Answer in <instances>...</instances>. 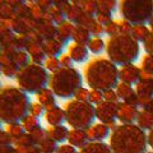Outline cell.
Masks as SVG:
<instances>
[{
    "instance_id": "obj_22",
    "label": "cell",
    "mask_w": 153,
    "mask_h": 153,
    "mask_svg": "<svg viewBox=\"0 0 153 153\" xmlns=\"http://www.w3.org/2000/svg\"><path fill=\"white\" fill-rule=\"evenodd\" d=\"M69 128H66V125H56V126H49L47 128V133L49 135L54 139L55 142H57L59 144H63V143L68 142V137H69Z\"/></svg>"
},
{
    "instance_id": "obj_35",
    "label": "cell",
    "mask_w": 153,
    "mask_h": 153,
    "mask_svg": "<svg viewBox=\"0 0 153 153\" xmlns=\"http://www.w3.org/2000/svg\"><path fill=\"white\" fill-rule=\"evenodd\" d=\"M82 9H83V12L85 14H88V16H91V17H96L100 12L97 0H84Z\"/></svg>"
},
{
    "instance_id": "obj_45",
    "label": "cell",
    "mask_w": 153,
    "mask_h": 153,
    "mask_svg": "<svg viewBox=\"0 0 153 153\" xmlns=\"http://www.w3.org/2000/svg\"><path fill=\"white\" fill-rule=\"evenodd\" d=\"M112 16H114V14L105 13V12H98V14L96 16V19H97V22H98L101 26L106 27L107 25H110V23H111V22L114 21Z\"/></svg>"
},
{
    "instance_id": "obj_42",
    "label": "cell",
    "mask_w": 153,
    "mask_h": 153,
    "mask_svg": "<svg viewBox=\"0 0 153 153\" xmlns=\"http://www.w3.org/2000/svg\"><path fill=\"white\" fill-rule=\"evenodd\" d=\"M45 112H46V108L42 106L41 103H38L37 101L31 103L30 111H28V114H30V115H32V116H35V117H38V119H40L41 116H44Z\"/></svg>"
},
{
    "instance_id": "obj_50",
    "label": "cell",
    "mask_w": 153,
    "mask_h": 153,
    "mask_svg": "<svg viewBox=\"0 0 153 153\" xmlns=\"http://www.w3.org/2000/svg\"><path fill=\"white\" fill-rule=\"evenodd\" d=\"M37 4L47 13L52 7H54V0H38Z\"/></svg>"
},
{
    "instance_id": "obj_46",
    "label": "cell",
    "mask_w": 153,
    "mask_h": 153,
    "mask_svg": "<svg viewBox=\"0 0 153 153\" xmlns=\"http://www.w3.org/2000/svg\"><path fill=\"white\" fill-rule=\"evenodd\" d=\"M56 153H79L78 148L73 147L69 143H63V144H59Z\"/></svg>"
},
{
    "instance_id": "obj_37",
    "label": "cell",
    "mask_w": 153,
    "mask_h": 153,
    "mask_svg": "<svg viewBox=\"0 0 153 153\" xmlns=\"http://www.w3.org/2000/svg\"><path fill=\"white\" fill-rule=\"evenodd\" d=\"M13 146L16 148H21V149H26V148L31 147V146H36L35 143H33L31 135L28 133H26L25 135H22L21 138H18L17 140L13 142Z\"/></svg>"
},
{
    "instance_id": "obj_14",
    "label": "cell",
    "mask_w": 153,
    "mask_h": 153,
    "mask_svg": "<svg viewBox=\"0 0 153 153\" xmlns=\"http://www.w3.org/2000/svg\"><path fill=\"white\" fill-rule=\"evenodd\" d=\"M46 123L49 124V126H56V125H64L65 124V111L64 107L60 106H54L46 110L44 115Z\"/></svg>"
},
{
    "instance_id": "obj_20",
    "label": "cell",
    "mask_w": 153,
    "mask_h": 153,
    "mask_svg": "<svg viewBox=\"0 0 153 153\" xmlns=\"http://www.w3.org/2000/svg\"><path fill=\"white\" fill-rule=\"evenodd\" d=\"M74 27H75V25H73V23L69 21H64L63 23H60V25L57 26L56 38H59L64 45L69 46V44H71V38H73Z\"/></svg>"
},
{
    "instance_id": "obj_32",
    "label": "cell",
    "mask_w": 153,
    "mask_h": 153,
    "mask_svg": "<svg viewBox=\"0 0 153 153\" xmlns=\"http://www.w3.org/2000/svg\"><path fill=\"white\" fill-rule=\"evenodd\" d=\"M100 12L114 14L119 9V0H97Z\"/></svg>"
},
{
    "instance_id": "obj_31",
    "label": "cell",
    "mask_w": 153,
    "mask_h": 153,
    "mask_svg": "<svg viewBox=\"0 0 153 153\" xmlns=\"http://www.w3.org/2000/svg\"><path fill=\"white\" fill-rule=\"evenodd\" d=\"M5 130L9 133V135L12 137L13 142L17 140L18 138H21L22 135H25V134H26L25 129H23V126H22L21 123H12V124H8V125H5Z\"/></svg>"
},
{
    "instance_id": "obj_54",
    "label": "cell",
    "mask_w": 153,
    "mask_h": 153,
    "mask_svg": "<svg viewBox=\"0 0 153 153\" xmlns=\"http://www.w3.org/2000/svg\"><path fill=\"white\" fill-rule=\"evenodd\" d=\"M27 3H28V4H37L38 0H27Z\"/></svg>"
},
{
    "instance_id": "obj_21",
    "label": "cell",
    "mask_w": 153,
    "mask_h": 153,
    "mask_svg": "<svg viewBox=\"0 0 153 153\" xmlns=\"http://www.w3.org/2000/svg\"><path fill=\"white\" fill-rule=\"evenodd\" d=\"M56 100H57L56 94L52 92L50 87L44 88V89L40 91V92L36 94V101H37L38 103H41L46 110L50 108V107L56 106V105H57Z\"/></svg>"
},
{
    "instance_id": "obj_47",
    "label": "cell",
    "mask_w": 153,
    "mask_h": 153,
    "mask_svg": "<svg viewBox=\"0 0 153 153\" xmlns=\"http://www.w3.org/2000/svg\"><path fill=\"white\" fill-rule=\"evenodd\" d=\"M59 60H60L61 68H71V66H74V65H75V64H74V61L71 60V57H70L68 54H66V51L59 57Z\"/></svg>"
},
{
    "instance_id": "obj_51",
    "label": "cell",
    "mask_w": 153,
    "mask_h": 153,
    "mask_svg": "<svg viewBox=\"0 0 153 153\" xmlns=\"http://www.w3.org/2000/svg\"><path fill=\"white\" fill-rule=\"evenodd\" d=\"M0 153H16V147L13 144H0Z\"/></svg>"
},
{
    "instance_id": "obj_30",
    "label": "cell",
    "mask_w": 153,
    "mask_h": 153,
    "mask_svg": "<svg viewBox=\"0 0 153 153\" xmlns=\"http://www.w3.org/2000/svg\"><path fill=\"white\" fill-rule=\"evenodd\" d=\"M13 60L19 68H25V66L30 65L32 61H31V56L28 55V52L25 50H17L14 52V56H13Z\"/></svg>"
},
{
    "instance_id": "obj_26",
    "label": "cell",
    "mask_w": 153,
    "mask_h": 153,
    "mask_svg": "<svg viewBox=\"0 0 153 153\" xmlns=\"http://www.w3.org/2000/svg\"><path fill=\"white\" fill-rule=\"evenodd\" d=\"M135 116H137V112H135V110H134V107L131 106V105L125 103V105H120V106H119L117 117L120 119L123 123L130 124L134 119H135Z\"/></svg>"
},
{
    "instance_id": "obj_16",
    "label": "cell",
    "mask_w": 153,
    "mask_h": 153,
    "mask_svg": "<svg viewBox=\"0 0 153 153\" xmlns=\"http://www.w3.org/2000/svg\"><path fill=\"white\" fill-rule=\"evenodd\" d=\"M0 60H1V64H3V71H1V75L5 76L8 79H17L18 73L21 68L14 63L13 57L9 56V55H4L1 54L0 55Z\"/></svg>"
},
{
    "instance_id": "obj_5",
    "label": "cell",
    "mask_w": 153,
    "mask_h": 153,
    "mask_svg": "<svg viewBox=\"0 0 153 153\" xmlns=\"http://www.w3.org/2000/svg\"><path fill=\"white\" fill-rule=\"evenodd\" d=\"M83 74L75 68H61L56 73L50 75L49 87L56 94L57 98L71 100L76 89L83 85Z\"/></svg>"
},
{
    "instance_id": "obj_53",
    "label": "cell",
    "mask_w": 153,
    "mask_h": 153,
    "mask_svg": "<svg viewBox=\"0 0 153 153\" xmlns=\"http://www.w3.org/2000/svg\"><path fill=\"white\" fill-rule=\"evenodd\" d=\"M70 4H73V5H78V7H82L84 0H69Z\"/></svg>"
},
{
    "instance_id": "obj_33",
    "label": "cell",
    "mask_w": 153,
    "mask_h": 153,
    "mask_svg": "<svg viewBox=\"0 0 153 153\" xmlns=\"http://www.w3.org/2000/svg\"><path fill=\"white\" fill-rule=\"evenodd\" d=\"M38 147L41 148L42 153H56L57 148H59V143L55 142L50 135H47L44 140H42Z\"/></svg>"
},
{
    "instance_id": "obj_7",
    "label": "cell",
    "mask_w": 153,
    "mask_h": 153,
    "mask_svg": "<svg viewBox=\"0 0 153 153\" xmlns=\"http://www.w3.org/2000/svg\"><path fill=\"white\" fill-rule=\"evenodd\" d=\"M65 123L71 129H87L96 120V107L89 102H80L71 98L64 105Z\"/></svg>"
},
{
    "instance_id": "obj_49",
    "label": "cell",
    "mask_w": 153,
    "mask_h": 153,
    "mask_svg": "<svg viewBox=\"0 0 153 153\" xmlns=\"http://www.w3.org/2000/svg\"><path fill=\"white\" fill-rule=\"evenodd\" d=\"M7 4L8 5H10L14 10H18L19 8L27 5V0H7Z\"/></svg>"
},
{
    "instance_id": "obj_19",
    "label": "cell",
    "mask_w": 153,
    "mask_h": 153,
    "mask_svg": "<svg viewBox=\"0 0 153 153\" xmlns=\"http://www.w3.org/2000/svg\"><path fill=\"white\" fill-rule=\"evenodd\" d=\"M27 52H28V55L31 56V61L35 63V64L44 65L45 60L47 59V56L45 54V50H44V42L32 41L31 45L28 46Z\"/></svg>"
},
{
    "instance_id": "obj_10",
    "label": "cell",
    "mask_w": 153,
    "mask_h": 153,
    "mask_svg": "<svg viewBox=\"0 0 153 153\" xmlns=\"http://www.w3.org/2000/svg\"><path fill=\"white\" fill-rule=\"evenodd\" d=\"M10 28L16 35H30L36 30V21L33 18L16 16L10 22Z\"/></svg>"
},
{
    "instance_id": "obj_36",
    "label": "cell",
    "mask_w": 153,
    "mask_h": 153,
    "mask_svg": "<svg viewBox=\"0 0 153 153\" xmlns=\"http://www.w3.org/2000/svg\"><path fill=\"white\" fill-rule=\"evenodd\" d=\"M44 66L50 74H54L57 70L61 69V64H60L59 57H47L44 63Z\"/></svg>"
},
{
    "instance_id": "obj_6",
    "label": "cell",
    "mask_w": 153,
    "mask_h": 153,
    "mask_svg": "<svg viewBox=\"0 0 153 153\" xmlns=\"http://www.w3.org/2000/svg\"><path fill=\"white\" fill-rule=\"evenodd\" d=\"M50 73L44 65L31 63L19 70L16 79L17 85L28 94H37L40 91L49 87Z\"/></svg>"
},
{
    "instance_id": "obj_8",
    "label": "cell",
    "mask_w": 153,
    "mask_h": 153,
    "mask_svg": "<svg viewBox=\"0 0 153 153\" xmlns=\"http://www.w3.org/2000/svg\"><path fill=\"white\" fill-rule=\"evenodd\" d=\"M119 12L123 19L130 22L133 26L144 25L152 19V0H119Z\"/></svg>"
},
{
    "instance_id": "obj_44",
    "label": "cell",
    "mask_w": 153,
    "mask_h": 153,
    "mask_svg": "<svg viewBox=\"0 0 153 153\" xmlns=\"http://www.w3.org/2000/svg\"><path fill=\"white\" fill-rule=\"evenodd\" d=\"M105 35L108 37H114L120 35V30H119V21H112L110 25L105 27Z\"/></svg>"
},
{
    "instance_id": "obj_1",
    "label": "cell",
    "mask_w": 153,
    "mask_h": 153,
    "mask_svg": "<svg viewBox=\"0 0 153 153\" xmlns=\"http://www.w3.org/2000/svg\"><path fill=\"white\" fill-rule=\"evenodd\" d=\"M31 103L30 94L18 85L5 84L0 89V121L4 125L21 123L28 115Z\"/></svg>"
},
{
    "instance_id": "obj_25",
    "label": "cell",
    "mask_w": 153,
    "mask_h": 153,
    "mask_svg": "<svg viewBox=\"0 0 153 153\" xmlns=\"http://www.w3.org/2000/svg\"><path fill=\"white\" fill-rule=\"evenodd\" d=\"M88 50L92 55L94 56H100L103 51H106V41L103 40V37H97V36H92V38L88 42Z\"/></svg>"
},
{
    "instance_id": "obj_17",
    "label": "cell",
    "mask_w": 153,
    "mask_h": 153,
    "mask_svg": "<svg viewBox=\"0 0 153 153\" xmlns=\"http://www.w3.org/2000/svg\"><path fill=\"white\" fill-rule=\"evenodd\" d=\"M89 142H102L110 135V128L106 124H93L87 129Z\"/></svg>"
},
{
    "instance_id": "obj_57",
    "label": "cell",
    "mask_w": 153,
    "mask_h": 153,
    "mask_svg": "<svg viewBox=\"0 0 153 153\" xmlns=\"http://www.w3.org/2000/svg\"><path fill=\"white\" fill-rule=\"evenodd\" d=\"M1 71H3V64H1V60H0V75H1Z\"/></svg>"
},
{
    "instance_id": "obj_18",
    "label": "cell",
    "mask_w": 153,
    "mask_h": 153,
    "mask_svg": "<svg viewBox=\"0 0 153 153\" xmlns=\"http://www.w3.org/2000/svg\"><path fill=\"white\" fill-rule=\"evenodd\" d=\"M68 143L75 148H83L89 143L88 134L85 129H70L69 130V137H68Z\"/></svg>"
},
{
    "instance_id": "obj_59",
    "label": "cell",
    "mask_w": 153,
    "mask_h": 153,
    "mask_svg": "<svg viewBox=\"0 0 153 153\" xmlns=\"http://www.w3.org/2000/svg\"><path fill=\"white\" fill-rule=\"evenodd\" d=\"M4 87V85H3V82H1V79H0V89H1Z\"/></svg>"
},
{
    "instance_id": "obj_4",
    "label": "cell",
    "mask_w": 153,
    "mask_h": 153,
    "mask_svg": "<svg viewBox=\"0 0 153 153\" xmlns=\"http://www.w3.org/2000/svg\"><path fill=\"white\" fill-rule=\"evenodd\" d=\"M110 148L114 153H142L144 151V134L139 128L124 124L114 129Z\"/></svg>"
},
{
    "instance_id": "obj_9",
    "label": "cell",
    "mask_w": 153,
    "mask_h": 153,
    "mask_svg": "<svg viewBox=\"0 0 153 153\" xmlns=\"http://www.w3.org/2000/svg\"><path fill=\"white\" fill-rule=\"evenodd\" d=\"M119 106H120L119 103L103 101L101 105L96 106V119H98L102 124L112 125L115 120L117 119Z\"/></svg>"
},
{
    "instance_id": "obj_12",
    "label": "cell",
    "mask_w": 153,
    "mask_h": 153,
    "mask_svg": "<svg viewBox=\"0 0 153 153\" xmlns=\"http://www.w3.org/2000/svg\"><path fill=\"white\" fill-rule=\"evenodd\" d=\"M38 35H40L45 41L47 40H52V38H56L57 35V26L54 22H51L47 16L45 18L40 19V21L36 22V30H35Z\"/></svg>"
},
{
    "instance_id": "obj_38",
    "label": "cell",
    "mask_w": 153,
    "mask_h": 153,
    "mask_svg": "<svg viewBox=\"0 0 153 153\" xmlns=\"http://www.w3.org/2000/svg\"><path fill=\"white\" fill-rule=\"evenodd\" d=\"M105 101V97H103V91H100V89H91L89 92V100L88 102L92 103L93 106H98Z\"/></svg>"
},
{
    "instance_id": "obj_27",
    "label": "cell",
    "mask_w": 153,
    "mask_h": 153,
    "mask_svg": "<svg viewBox=\"0 0 153 153\" xmlns=\"http://www.w3.org/2000/svg\"><path fill=\"white\" fill-rule=\"evenodd\" d=\"M84 12L82 7H78V5H73L71 4L70 8L68 9V12H66L65 17H66V21L71 22L73 25H79L80 21H82V18L84 17Z\"/></svg>"
},
{
    "instance_id": "obj_48",
    "label": "cell",
    "mask_w": 153,
    "mask_h": 153,
    "mask_svg": "<svg viewBox=\"0 0 153 153\" xmlns=\"http://www.w3.org/2000/svg\"><path fill=\"white\" fill-rule=\"evenodd\" d=\"M0 144H13L12 137L9 135V133L5 129H3V130L0 131Z\"/></svg>"
},
{
    "instance_id": "obj_23",
    "label": "cell",
    "mask_w": 153,
    "mask_h": 153,
    "mask_svg": "<svg viewBox=\"0 0 153 153\" xmlns=\"http://www.w3.org/2000/svg\"><path fill=\"white\" fill-rule=\"evenodd\" d=\"M91 38H92V35H91V32L87 30V28L83 27V26L75 25L74 32H73V38H71V42L87 46Z\"/></svg>"
},
{
    "instance_id": "obj_55",
    "label": "cell",
    "mask_w": 153,
    "mask_h": 153,
    "mask_svg": "<svg viewBox=\"0 0 153 153\" xmlns=\"http://www.w3.org/2000/svg\"><path fill=\"white\" fill-rule=\"evenodd\" d=\"M5 4H7V0H0V8L4 7Z\"/></svg>"
},
{
    "instance_id": "obj_39",
    "label": "cell",
    "mask_w": 153,
    "mask_h": 153,
    "mask_svg": "<svg viewBox=\"0 0 153 153\" xmlns=\"http://www.w3.org/2000/svg\"><path fill=\"white\" fill-rule=\"evenodd\" d=\"M31 138H32V140H33V143H35L36 146H38L40 143L45 139V138L49 135V133H47V129H45V128H42V126H40L38 129H36L35 131H32L31 134Z\"/></svg>"
},
{
    "instance_id": "obj_11",
    "label": "cell",
    "mask_w": 153,
    "mask_h": 153,
    "mask_svg": "<svg viewBox=\"0 0 153 153\" xmlns=\"http://www.w3.org/2000/svg\"><path fill=\"white\" fill-rule=\"evenodd\" d=\"M66 54L71 57L74 64H87L89 61L91 52L87 46L71 42V44H69V46L66 47Z\"/></svg>"
},
{
    "instance_id": "obj_34",
    "label": "cell",
    "mask_w": 153,
    "mask_h": 153,
    "mask_svg": "<svg viewBox=\"0 0 153 153\" xmlns=\"http://www.w3.org/2000/svg\"><path fill=\"white\" fill-rule=\"evenodd\" d=\"M46 16H47V18H49L51 22H54L56 26H59L60 23H63L64 21H66L65 14H64L63 12H61L59 8H56L55 5L52 7V8L50 9V10L46 13Z\"/></svg>"
},
{
    "instance_id": "obj_41",
    "label": "cell",
    "mask_w": 153,
    "mask_h": 153,
    "mask_svg": "<svg viewBox=\"0 0 153 153\" xmlns=\"http://www.w3.org/2000/svg\"><path fill=\"white\" fill-rule=\"evenodd\" d=\"M89 92H91V88L82 85L80 88L76 89V92L74 93V97L73 98L76 100V101H80V102H88V100H89Z\"/></svg>"
},
{
    "instance_id": "obj_56",
    "label": "cell",
    "mask_w": 153,
    "mask_h": 153,
    "mask_svg": "<svg viewBox=\"0 0 153 153\" xmlns=\"http://www.w3.org/2000/svg\"><path fill=\"white\" fill-rule=\"evenodd\" d=\"M3 50H4V47H3V44H1V42H0V55L3 54Z\"/></svg>"
},
{
    "instance_id": "obj_52",
    "label": "cell",
    "mask_w": 153,
    "mask_h": 153,
    "mask_svg": "<svg viewBox=\"0 0 153 153\" xmlns=\"http://www.w3.org/2000/svg\"><path fill=\"white\" fill-rule=\"evenodd\" d=\"M18 149H21V148H18ZM21 151L23 153H42L41 148L38 147V146H31V147L26 148V149H21Z\"/></svg>"
},
{
    "instance_id": "obj_58",
    "label": "cell",
    "mask_w": 153,
    "mask_h": 153,
    "mask_svg": "<svg viewBox=\"0 0 153 153\" xmlns=\"http://www.w3.org/2000/svg\"><path fill=\"white\" fill-rule=\"evenodd\" d=\"M3 129H4V128H3V123H1V121H0V131H1V130H3Z\"/></svg>"
},
{
    "instance_id": "obj_2",
    "label": "cell",
    "mask_w": 153,
    "mask_h": 153,
    "mask_svg": "<svg viewBox=\"0 0 153 153\" xmlns=\"http://www.w3.org/2000/svg\"><path fill=\"white\" fill-rule=\"evenodd\" d=\"M83 78L91 89H114L120 83L117 65L103 56H96L84 65Z\"/></svg>"
},
{
    "instance_id": "obj_13",
    "label": "cell",
    "mask_w": 153,
    "mask_h": 153,
    "mask_svg": "<svg viewBox=\"0 0 153 153\" xmlns=\"http://www.w3.org/2000/svg\"><path fill=\"white\" fill-rule=\"evenodd\" d=\"M119 78L120 82L126 84L138 83L140 79V69L135 64H128L119 68Z\"/></svg>"
},
{
    "instance_id": "obj_29",
    "label": "cell",
    "mask_w": 153,
    "mask_h": 153,
    "mask_svg": "<svg viewBox=\"0 0 153 153\" xmlns=\"http://www.w3.org/2000/svg\"><path fill=\"white\" fill-rule=\"evenodd\" d=\"M130 36L134 38L135 41H146L148 37H149V31L144 25H137V26H133V30Z\"/></svg>"
},
{
    "instance_id": "obj_43",
    "label": "cell",
    "mask_w": 153,
    "mask_h": 153,
    "mask_svg": "<svg viewBox=\"0 0 153 153\" xmlns=\"http://www.w3.org/2000/svg\"><path fill=\"white\" fill-rule=\"evenodd\" d=\"M30 8H31V16L36 22L46 17V12L38 4H30Z\"/></svg>"
},
{
    "instance_id": "obj_15",
    "label": "cell",
    "mask_w": 153,
    "mask_h": 153,
    "mask_svg": "<svg viewBox=\"0 0 153 153\" xmlns=\"http://www.w3.org/2000/svg\"><path fill=\"white\" fill-rule=\"evenodd\" d=\"M66 45H64L59 38H52L44 42V50L47 57H60L66 51Z\"/></svg>"
},
{
    "instance_id": "obj_40",
    "label": "cell",
    "mask_w": 153,
    "mask_h": 153,
    "mask_svg": "<svg viewBox=\"0 0 153 153\" xmlns=\"http://www.w3.org/2000/svg\"><path fill=\"white\" fill-rule=\"evenodd\" d=\"M14 17H16V10H14L10 5L5 4L4 7L0 8V19H1V21L10 22Z\"/></svg>"
},
{
    "instance_id": "obj_28",
    "label": "cell",
    "mask_w": 153,
    "mask_h": 153,
    "mask_svg": "<svg viewBox=\"0 0 153 153\" xmlns=\"http://www.w3.org/2000/svg\"><path fill=\"white\" fill-rule=\"evenodd\" d=\"M22 126L23 129H25V131L28 133V134H31L32 131H35L36 129H38L41 126V123H40V119L38 117H35V116H32V115L28 114L27 116H25L22 119Z\"/></svg>"
},
{
    "instance_id": "obj_3",
    "label": "cell",
    "mask_w": 153,
    "mask_h": 153,
    "mask_svg": "<svg viewBox=\"0 0 153 153\" xmlns=\"http://www.w3.org/2000/svg\"><path fill=\"white\" fill-rule=\"evenodd\" d=\"M139 42L130 35H117L106 41L107 57L117 66L134 64L139 57Z\"/></svg>"
},
{
    "instance_id": "obj_24",
    "label": "cell",
    "mask_w": 153,
    "mask_h": 153,
    "mask_svg": "<svg viewBox=\"0 0 153 153\" xmlns=\"http://www.w3.org/2000/svg\"><path fill=\"white\" fill-rule=\"evenodd\" d=\"M79 153H114L112 149L103 142H89L79 149Z\"/></svg>"
}]
</instances>
